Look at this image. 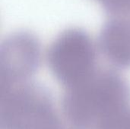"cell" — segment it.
Wrapping results in <instances>:
<instances>
[{
  "instance_id": "obj_5",
  "label": "cell",
  "mask_w": 130,
  "mask_h": 129,
  "mask_svg": "<svg viewBox=\"0 0 130 129\" xmlns=\"http://www.w3.org/2000/svg\"><path fill=\"white\" fill-rule=\"evenodd\" d=\"M38 129H66L65 127L63 126L60 119L59 118L58 119L46 125L45 126H43L41 128Z\"/></svg>"
},
{
  "instance_id": "obj_4",
  "label": "cell",
  "mask_w": 130,
  "mask_h": 129,
  "mask_svg": "<svg viewBox=\"0 0 130 129\" xmlns=\"http://www.w3.org/2000/svg\"><path fill=\"white\" fill-rule=\"evenodd\" d=\"M98 44L112 64L130 68V16L109 17L101 29Z\"/></svg>"
},
{
  "instance_id": "obj_1",
  "label": "cell",
  "mask_w": 130,
  "mask_h": 129,
  "mask_svg": "<svg viewBox=\"0 0 130 129\" xmlns=\"http://www.w3.org/2000/svg\"><path fill=\"white\" fill-rule=\"evenodd\" d=\"M65 116L72 129H123L130 118V87L112 71H96L67 89Z\"/></svg>"
},
{
  "instance_id": "obj_2",
  "label": "cell",
  "mask_w": 130,
  "mask_h": 129,
  "mask_svg": "<svg viewBox=\"0 0 130 129\" xmlns=\"http://www.w3.org/2000/svg\"><path fill=\"white\" fill-rule=\"evenodd\" d=\"M47 62L55 78L69 89L82 83L96 71L95 46L83 29L68 28L50 46Z\"/></svg>"
},
{
  "instance_id": "obj_3",
  "label": "cell",
  "mask_w": 130,
  "mask_h": 129,
  "mask_svg": "<svg viewBox=\"0 0 130 129\" xmlns=\"http://www.w3.org/2000/svg\"><path fill=\"white\" fill-rule=\"evenodd\" d=\"M40 58V44L34 33L18 30L5 36L0 45V89L27 82Z\"/></svg>"
},
{
  "instance_id": "obj_6",
  "label": "cell",
  "mask_w": 130,
  "mask_h": 129,
  "mask_svg": "<svg viewBox=\"0 0 130 129\" xmlns=\"http://www.w3.org/2000/svg\"><path fill=\"white\" fill-rule=\"evenodd\" d=\"M123 129H130V118L129 119V120L127 121L126 125L124 126V128Z\"/></svg>"
}]
</instances>
